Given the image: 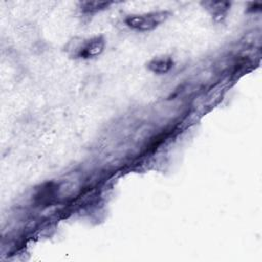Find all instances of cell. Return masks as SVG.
I'll return each mask as SVG.
<instances>
[{"mask_svg": "<svg viewBox=\"0 0 262 262\" xmlns=\"http://www.w3.org/2000/svg\"><path fill=\"white\" fill-rule=\"evenodd\" d=\"M111 2L105 1H86L82 3V9L84 12H95L106 8Z\"/></svg>", "mask_w": 262, "mask_h": 262, "instance_id": "obj_4", "label": "cell"}, {"mask_svg": "<svg viewBox=\"0 0 262 262\" xmlns=\"http://www.w3.org/2000/svg\"><path fill=\"white\" fill-rule=\"evenodd\" d=\"M173 63L174 62L171 56L162 55L154 57L151 60H149V62L147 63V68L152 73L162 75L168 73L172 69Z\"/></svg>", "mask_w": 262, "mask_h": 262, "instance_id": "obj_3", "label": "cell"}, {"mask_svg": "<svg viewBox=\"0 0 262 262\" xmlns=\"http://www.w3.org/2000/svg\"><path fill=\"white\" fill-rule=\"evenodd\" d=\"M105 46L104 39L101 36H96L86 40L79 48L78 56L81 58L96 57L103 51Z\"/></svg>", "mask_w": 262, "mask_h": 262, "instance_id": "obj_2", "label": "cell"}, {"mask_svg": "<svg viewBox=\"0 0 262 262\" xmlns=\"http://www.w3.org/2000/svg\"><path fill=\"white\" fill-rule=\"evenodd\" d=\"M168 17V12L158 11L144 14H133L125 18V24L136 31L147 32L156 29Z\"/></svg>", "mask_w": 262, "mask_h": 262, "instance_id": "obj_1", "label": "cell"}, {"mask_svg": "<svg viewBox=\"0 0 262 262\" xmlns=\"http://www.w3.org/2000/svg\"><path fill=\"white\" fill-rule=\"evenodd\" d=\"M204 4L208 8H212L214 15L223 14V12L225 10H227V8H229V6H230V3H228V2H212V1H210V2H205Z\"/></svg>", "mask_w": 262, "mask_h": 262, "instance_id": "obj_5", "label": "cell"}]
</instances>
